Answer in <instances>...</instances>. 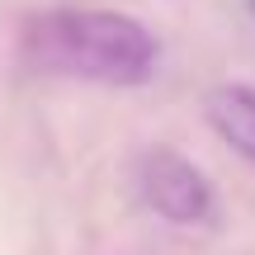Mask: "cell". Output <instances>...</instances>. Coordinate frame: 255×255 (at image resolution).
Returning a JSON list of instances; mask_svg holds the SVG:
<instances>
[{"instance_id": "2", "label": "cell", "mask_w": 255, "mask_h": 255, "mask_svg": "<svg viewBox=\"0 0 255 255\" xmlns=\"http://www.w3.org/2000/svg\"><path fill=\"white\" fill-rule=\"evenodd\" d=\"M137 199L170 227H213L218 222V189L213 180L175 146H146L132 161Z\"/></svg>"}, {"instance_id": "1", "label": "cell", "mask_w": 255, "mask_h": 255, "mask_svg": "<svg viewBox=\"0 0 255 255\" xmlns=\"http://www.w3.org/2000/svg\"><path fill=\"white\" fill-rule=\"evenodd\" d=\"M19 52L33 71L66 81L137 90L161 66V43L142 19L104 5H52L24 19Z\"/></svg>"}, {"instance_id": "4", "label": "cell", "mask_w": 255, "mask_h": 255, "mask_svg": "<svg viewBox=\"0 0 255 255\" xmlns=\"http://www.w3.org/2000/svg\"><path fill=\"white\" fill-rule=\"evenodd\" d=\"M246 9H251V19H255V0H246Z\"/></svg>"}, {"instance_id": "3", "label": "cell", "mask_w": 255, "mask_h": 255, "mask_svg": "<svg viewBox=\"0 0 255 255\" xmlns=\"http://www.w3.org/2000/svg\"><path fill=\"white\" fill-rule=\"evenodd\" d=\"M203 119L237 156L255 161V85L222 81L203 95Z\"/></svg>"}]
</instances>
